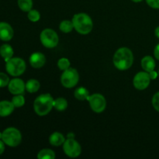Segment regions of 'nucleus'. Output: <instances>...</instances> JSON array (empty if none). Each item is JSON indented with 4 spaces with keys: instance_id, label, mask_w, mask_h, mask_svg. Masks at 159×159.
Segmentation results:
<instances>
[{
    "instance_id": "1",
    "label": "nucleus",
    "mask_w": 159,
    "mask_h": 159,
    "mask_svg": "<svg viewBox=\"0 0 159 159\" xmlns=\"http://www.w3.org/2000/svg\"><path fill=\"white\" fill-rule=\"evenodd\" d=\"M134 55L132 51L127 48H120L115 52L113 56V65L120 71L127 70L132 66Z\"/></svg>"
},
{
    "instance_id": "2",
    "label": "nucleus",
    "mask_w": 159,
    "mask_h": 159,
    "mask_svg": "<svg viewBox=\"0 0 159 159\" xmlns=\"http://www.w3.org/2000/svg\"><path fill=\"white\" fill-rule=\"evenodd\" d=\"M54 101L51 95L48 93L40 95L34 100V111L38 116H46L54 107Z\"/></svg>"
},
{
    "instance_id": "3",
    "label": "nucleus",
    "mask_w": 159,
    "mask_h": 159,
    "mask_svg": "<svg viewBox=\"0 0 159 159\" xmlns=\"http://www.w3.org/2000/svg\"><path fill=\"white\" fill-rule=\"evenodd\" d=\"M72 23L78 33L82 35L89 34L93 27L91 17L86 13H78L73 16Z\"/></svg>"
},
{
    "instance_id": "4",
    "label": "nucleus",
    "mask_w": 159,
    "mask_h": 159,
    "mask_svg": "<svg viewBox=\"0 0 159 159\" xmlns=\"http://www.w3.org/2000/svg\"><path fill=\"white\" fill-rule=\"evenodd\" d=\"M2 140L9 147H16L21 143V133L15 127H8L2 134Z\"/></svg>"
},
{
    "instance_id": "5",
    "label": "nucleus",
    "mask_w": 159,
    "mask_h": 159,
    "mask_svg": "<svg viewBox=\"0 0 159 159\" xmlns=\"http://www.w3.org/2000/svg\"><path fill=\"white\" fill-rule=\"evenodd\" d=\"M6 69L10 75L14 77L20 76L26 70V63L20 57H12L6 61Z\"/></svg>"
},
{
    "instance_id": "6",
    "label": "nucleus",
    "mask_w": 159,
    "mask_h": 159,
    "mask_svg": "<svg viewBox=\"0 0 159 159\" xmlns=\"http://www.w3.org/2000/svg\"><path fill=\"white\" fill-rule=\"evenodd\" d=\"M79 80V75L77 70L69 68L65 70L61 76V82L64 87L68 89L73 88L78 84Z\"/></svg>"
},
{
    "instance_id": "7",
    "label": "nucleus",
    "mask_w": 159,
    "mask_h": 159,
    "mask_svg": "<svg viewBox=\"0 0 159 159\" xmlns=\"http://www.w3.org/2000/svg\"><path fill=\"white\" fill-rule=\"evenodd\" d=\"M40 41L47 48H55L59 41L57 33L52 29H45L40 34Z\"/></svg>"
},
{
    "instance_id": "8",
    "label": "nucleus",
    "mask_w": 159,
    "mask_h": 159,
    "mask_svg": "<svg viewBox=\"0 0 159 159\" xmlns=\"http://www.w3.org/2000/svg\"><path fill=\"white\" fill-rule=\"evenodd\" d=\"M63 150L65 155L70 158H77L82 152L81 145L74 138H68L63 144Z\"/></svg>"
},
{
    "instance_id": "9",
    "label": "nucleus",
    "mask_w": 159,
    "mask_h": 159,
    "mask_svg": "<svg viewBox=\"0 0 159 159\" xmlns=\"http://www.w3.org/2000/svg\"><path fill=\"white\" fill-rule=\"evenodd\" d=\"M87 100L89 102L92 110L96 113H102L105 110L107 107V101L102 95L96 93L92 96H89Z\"/></svg>"
},
{
    "instance_id": "10",
    "label": "nucleus",
    "mask_w": 159,
    "mask_h": 159,
    "mask_svg": "<svg viewBox=\"0 0 159 159\" xmlns=\"http://www.w3.org/2000/svg\"><path fill=\"white\" fill-rule=\"evenodd\" d=\"M151 78L147 71H140L134 78V86L138 90H144L148 87Z\"/></svg>"
},
{
    "instance_id": "11",
    "label": "nucleus",
    "mask_w": 159,
    "mask_h": 159,
    "mask_svg": "<svg viewBox=\"0 0 159 159\" xmlns=\"http://www.w3.org/2000/svg\"><path fill=\"white\" fill-rule=\"evenodd\" d=\"M8 89L10 93L13 95L23 94L26 89V84L22 79H13L9 81Z\"/></svg>"
},
{
    "instance_id": "12",
    "label": "nucleus",
    "mask_w": 159,
    "mask_h": 159,
    "mask_svg": "<svg viewBox=\"0 0 159 159\" xmlns=\"http://www.w3.org/2000/svg\"><path fill=\"white\" fill-rule=\"evenodd\" d=\"M13 30L9 23L0 22V40L9 41L13 37Z\"/></svg>"
},
{
    "instance_id": "13",
    "label": "nucleus",
    "mask_w": 159,
    "mask_h": 159,
    "mask_svg": "<svg viewBox=\"0 0 159 159\" xmlns=\"http://www.w3.org/2000/svg\"><path fill=\"white\" fill-rule=\"evenodd\" d=\"M45 62H46V57L40 52L34 53L30 57V63L34 68H42L45 65Z\"/></svg>"
},
{
    "instance_id": "14",
    "label": "nucleus",
    "mask_w": 159,
    "mask_h": 159,
    "mask_svg": "<svg viewBox=\"0 0 159 159\" xmlns=\"http://www.w3.org/2000/svg\"><path fill=\"white\" fill-rule=\"evenodd\" d=\"M14 107L12 102L7 100H3L0 102V116L6 117L9 116L13 112Z\"/></svg>"
},
{
    "instance_id": "15",
    "label": "nucleus",
    "mask_w": 159,
    "mask_h": 159,
    "mask_svg": "<svg viewBox=\"0 0 159 159\" xmlns=\"http://www.w3.org/2000/svg\"><path fill=\"white\" fill-rule=\"evenodd\" d=\"M141 67L147 72L153 71L155 68V61L151 56H145L141 60Z\"/></svg>"
},
{
    "instance_id": "16",
    "label": "nucleus",
    "mask_w": 159,
    "mask_h": 159,
    "mask_svg": "<svg viewBox=\"0 0 159 159\" xmlns=\"http://www.w3.org/2000/svg\"><path fill=\"white\" fill-rule=\"evenodd\" d=\"M65 141V137L63 136V134L59 132H54L52 134H51L49 138V142L51 145L55 146H60L61 144H64V142Z\"/></svg>"
},
{
    "instance_id": "17",
    "label": "nucleus",
    "mask_w": 159,
    "mask_h": 159,
    "mask_svg": "<svg viewBox=\"0 0 159 159\" xmlns=\"http://www.w3.org/2000/svg\"><path fill=\"white\" fill-rule=\"evenodd\" d=\"M0 55L2 57L4 58L6 61H8L9 59H11L13 55V49L9 44H3L0 48Z\"/></svg>"
},
{
    "instance_id": "18",
    "label": "nucleus",
    "mask_w": 159,
    "mask_h": 159,
    "mask_svg": "<svg viewBox=\"0 0 159 159\" xmlns=\"http://www.w3.org/2000/svg\"><path fill=\"white\" fill-rule=\"evenodd\" d=\"M40 82L36 79H30L26 83V91L30 93H36L40 89Z\"/></svg>"
},
{
    "instance_id": "19",
    "label": "nucleus",
    "mask_w": 159,
    "mask_h": 159,
    "mask_svg": "<svg viewBox=\"0 0 159 159\" xmlns=\"http://www.w3.org/2000/svg\"><path fill=\"white\" fill-rule=\"evenodd\" d=\"M74 96L77 99H79V100L83 101L85 100V99L87 100V98L89 96V93L88 90L85 88H84V87H79L77 89H75V91L74 93Z\"/></svg>"
},
{
    "instance_id": "20",
    "label": "nucleus",
    "mask_w": 159,
    "mask_h": 159,
    "mask_svg": "<svg viewBox=\"0 0 159 159\" xmlns=\"http://www.w3.org/2000/svg\"><path fill=\"white\" fill-rule=\"evenodd\" d=\"M54 107L58 111H64L68 107V101L65 98H57L54 101Z\"/></svg>"
},
{
    "instance_id": "21",
    "label": "nucleus",
    "mask_w": 159,
    "mask_h": 159,
    "mask_svg": "<svg viewBox=\"0 0 159 159\" xmlns=\"http://www.w3.org/2000/svg\"><path fill=\"white\" fill-rule=\"evenodd\" d=\"M38 159H54L55 158V153L51 149H43L37 154Z\"/></svg>"
},
{
    "instance_id": "22",
    "label": "nucleus",
    "mask_w": 159,
    "mask_h": 159,
    "mask_svg": "<svg viewBox=\"0 0 159 159\" xmlns=\"http://www.w3.org/2000/svg\"><path fill=\"white\" fill-rule=\"evenodd\" d=\"M18 6L20 9L23 12H29L32 9V0H18Z\"/></svg>"
},
{
    "instance_id": "23",
    "label": "nucleus",
    "mask_w": 159,
    "mask_h": 159,
    "mask_svg": "<svg viewBox=\"0 0 159 159\" xmlns=\"http://www.w3.org/2000/svg\"><path fill=\"white\" fill-rule=\"evenodd\" d=\"M61 31H62L63 33H70L74 28V25H73L72 21H69V20H64L61 23H60V26H59Z\"/></svg>"
},
{
    "instance_id": "24",
    "label": "nucleus",
    "mask_w": 159,
    "mask_h": 159,
    "mask_svg": "<svg viewBox=\"0 0 159 159\" xmlns=\"http://www.w3.org/2000/svg\"><path fill=\"white\" fill-rule=\"evenodd\" d=\"M12 102L15 107H21L25 104V99L22 94L16 95L12 99Z\"/></svg>"
},
{
    "instance_id": "25",
    "label": "nucleus",
    "mask_w": 159,
    "mask_h": 159,
    "mask_svg": "<svg viewBox=\"0 0 159 159\" xmlns=\"http://www.w3.org/2000/svg\"><path fill=\"white\" fill-rule=\"evenodd\" d=\"M70 65H71V63H70L69 60L68 58H65V57L59 59L58 62H57V66H58L59 69L61 70V71H65V70L69 68Z\"/></svg>"
},
{
    "instance_id": "26",
    "label": "nucleus",
    "mask_w": 159,
    "mask_h": 159,
    "mask_svg": "<svg viewBox=\"0 0 159 159\" xmlns=\"http://www.w3.org/2000/svg\"><path fill=\"white\" fill-rule=\"evenodd\" d=\"M28 19L32 22H37L40 18V12L35 9H31L30 11L28 12Z\"/></svg>"
},
{
    "instance_id": "27",
    "label": "nucleus",
    "mask_w": 159,
    "mask_h": 159,
    "mask_svg": "<svg viewBox=\"0 0 159 159\" xmlns=\"http://www.w3.org/2000/svg\"><path fill=\"white\" fill-rule=\"evenodd\" d=\"M9 78L5 73L0 72V88L6 87L9 83Z\"/></svg>"
},
{
    "instance_id": "28",
    "label": "nucleus",
    "mask_w": 159,
    "mask_h": 159,
    "mask_svg": "<svg viewBox=\"0 0 159 159\" xmlns=\"http://www.w3.org/2000/svg\"><path fill=\"white\" fill-rule=\"evenodd\" d=\"M152 106L155 110L159 112V92L155 93L152 98Z\"/></svg>"
},
{
    "instance_id": "29",
    "label": "nucleus",
    "mask_w": 159,
    "mask_h": 159,
    "mask_svg": "<svg viewBox=\"0 0 159 159\" xmlns=\"http://www.w3.org/2000/svg\"><path fill=\"white\" fill-rule=\"evenodd\" d=\"M146 2L153 9H159V0H146Z\"/></svg>"
},
{
    "instance_id": "30",
    "label": "nucleus",
    "mask_w": 159,
    "mask_h": 159,
    "mask_svg": "<svg viewBox=\"0 0 159 159\" xmlns=\"http://www.w3.org/2000/svg\"><path fill=\"white\" fill-rule=\"evenodd\" d=\"M154 54H155V58L159 61V43L155 47V50H154Z\"/></svg>"
},
{
    "instance_id": "31",
    "label": "nucleus",
    "mask_w": 159,
    "mask_h": 159,
    "mask_svg": "<svg viewBox=\"0 0 159 159\" xmlns=\"http://www.w3.org/2000/svg\"><path fill=\"white\" fill-rule=\"evenodd\" d=\"M148 74H149V76H150V78H151V79H157V77H158V73L156 72V71H150V72H148Z\"/></svg>"
},
{
    "instance_id": "32",
    "label": "nucleus",
    "mask_w": 159,
    "mask_h": 159,
    "mask_svg": "<svg viewBox=\"0 0 159 159\" xmlns=\"http://www.w3.org/2000/svg\"><path fill=\"white\" fill-rule=\"evenodd\" d=\"M5 151V143L3 141H0V155L4 152Z\"/></svg>"
},
{
    "instance_id": "33",
    "label": "nucleus",
    "mask_w": 159,
    "mask_h": 159,
    "mask_svg": "<svg viewBox=\"0 0 159 159\" xmlns=\"http://www.w3.org/2000/svg\"><path fill=\"white\" fill-rule=\"evenodd\" d=\"M155 35H156V37H158V38H159V26H158V27L155 29Z\"/></svg>"
},
{
    "instance_id": "34",
    "label": "nucleus",
    "mask_w": 159,
    "mask_h": 159,
    "mask_svg": "<svg viewBox=\"0 0 159 159\" xmlns=\"http://www.w3.org/2000/svg\"><path fill=\"white\" fill-rule=\"evenodd\" d=\"M131 1L134 2H141L142 0H131Z\"/></svg>"
},
{
    "instance_id": "35",
    "label": "nucleus",
    "mask_w": 159,
    "mask_h": 159,
    "mask_svg": "<svg viewBox=\"0 0 159 159\" xmlns=\"http://www.w3.org/2000/svg\"><path fill=\"white\" fill-rule=\"evenodd\" d=\"M158 75H159V71H158Z\"/></svg>"
}]
</instances>
